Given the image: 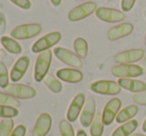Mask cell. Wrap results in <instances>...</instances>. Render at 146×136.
Returning <instances> with one entry per match:
<instances>
[{
	"label": "cell",
	"mask_w": 146,
	"mask_h": 136,
	"mask_svg": "<svg viewBox=\"0 0 146 136\" xmlns=\"http://www.w3.org/2000/svg\"><path fill=\"white\" fill-rule=\"evenodd\" d=\"M0 43L3 46V48L5 49L7 52L11 53L14 55H18L22 53V46L15 40V39L11 38V37L7 36H2L0 39Z\"/></svg>",
	"instance_id": "44dd1931"
},
{
	"label": "cell",
	"mask_w": 146,
	"mask_h": 136,
	"mask_svg": "<svg viewBox=\"0 0 146 136\" xmlns=\"http://www.w3.org/2000/svg\"><path fill=\"white\" fill-rule=\"evenodd\" d=\"M136 0H121V8H122L123 12H128L134 6Z\"/></svg>",
	"instance_id": "1f68e13d"
},
{
	"label": "cell",
	"mask_w": 146,
	"mask_h": 136,
	"mask_svg": "<svg viewBox=\"0 0 146 136\" xmlns=\"http://www.w3.org/2000/svg\"><path fill=\"white\" fill-rule=\"evenodd\" d=\"M13 130V118H3V120L0 122V136H10Z\"/></svg>",
	"instance_id": "d4e9b609"
},
{
	"label": "cell",
	"mask_w": 146,
	"mask_h": 136,
	"mask_svg": "<svg viewBox=\"0 0 146 136\" xmlns=\"http://www.w3.org/2000/svg\"><path fill=\"white\" fill-rule=\"evenodd\" d=\"M96 16L108 23H116L125 19V13L123 11L108 7H98L96 11Z\"/></svg>",
	"instance_id": "9c48e42d"
},
{
	"label": "cell",
	"mask_w": 146,
	"mask_h": 136,
	"mask_svg": "<svg viewBox=\"0 0 146 136\" xmlns=\"http://www.w3.org/2000/svg\"><path fill=\"white\" fill-rule=\"evenodd\" d=\"M82 1H85V0H82Z\"/></svg>",
	"instance_id": "60d3db41"
},
{
	"label": "cell",
	"mask_w": 146,
	"mask_h": 136,
	"mask_svg": "<svg viewBox=\"0 0 146 136\" xmlns=\"http://www.w3.org/2000/svg\"><path fill=\"white\" fill-rule=\"evenodd\" d=\"M51 127H52V117L49 113H42L38 117L33 128V136H46L50 132Z\"/></svg>",
	"instance_id": "4fadbf2b"
},
{
	"label": "cell",
	"mask_w": 146,
	"mask_h": 136,
	"mask_svg": "<svg viewBox=\"0 0 146 136\" xmlns=\"http://www.w3.org/2000/svg\"><path fill=\"white\" fill-rule=\"evenodd\" d=\"M54 54L60 61L63 62L66 65L77 68V69L83 67V62H82L81 58L68 49L63 48V47H57L54 49Z\"/></svg>",
	"instance_id": "ba28073f"
},
{
	"label": "cell",
	"mask_w": 146,
	"mask_h": 136,
	"mask_svg": "<svg viewBox=\"0 0 146 136\" xmlns=\"http://www.w3.org/2000/svg\"><path fill=\"white\" fill-rule=\"evenodd\" d=\"M121 100L119 98H112L106 103L102 111V120L104 125H110L113 122L121 107Z\"/></svg>",
	"instance_id": "30bf717a"
},
{
	"label": "cell",
	"mask_w": 146,
	"mask_h": 136,
	"mask_svg": "<svg viewBox=\"0 0 146 136\" xmlns=\"http://www.w3.org/2000/svg\"><path fill=\"white\" fill-rule=\"evenodd\" d=\"M145 14H146V13H145Z\"/></svg>",
	"instance_id": "b9f144b4"
},
{
	"label": "cell",
	"mask_w": 146,
	"mask_h": 136,
	"mask_svg": "<svg viewBox=\"0 0 146 136\" xmlns=\"http://www.w3.org/2000/svg\"><path fill=\"white\" fill-rule=\"evenodd\" d=\"M90 90L98 94H106V96H115L118 94L121 90L118 82L114 81H96L92 82L90 86Z\"/></svg>",
	"instance_id": "8992f818"
},
{
	"label": "cell",
	"mask_w": 146,
	"mask_h": 136,
	"mask_svg": "<svg viewBox=\"0 0 146 136\" xmlns=\"http://www.w3.org/2000/svg\"><path fill=\"white\" fill-rule=\"evenodd\" d=\"M74 48H75L76 53L80 58H82V59L87 58L88 52V42L84 38L79 37V38L76 39L74 41Z\"/></svg>",
	"instance_id": "603a6c76"
},
{
	"label": "cell",
	"mask_w": 146,
	"mask_h": 136,
	"mask_svg": "<svg viewBox=\"0 0 146 136\" xmlns=\"http://www.w3.org/2000/svg\"><path fill=\"white\" fill-rule=\"evenodd\" d=\"M132 100L135 103L140 104V105H146V90L145 92H138V94H135L132 96Z\"/></svg>",
	"instance_id": "f546056e"
},
{
	"label": "cell",
	"mask_w": 146,
	"mask_h": 136,
	"mask_svg": "<svg viewBox=\"0 0 146 136\" xmlns=\"http://www.w3.org/2000/svg\"><path fill=\"white\" fill-rule=\"evenodd\" d=\"M141 67H142V69H143V71H144V73H146V56L144 57V59H143L142 65H141Z\"/></svg>",
	"instance_id": "8d00e7d4"
},
{
	"label": "cell",
	"mask_w": 146,
	"mask_h": 136,
	"mask_svg": "<svg viewBox=\"0 0 146 136\" xmlns=\"http://www.w3.org/2000/svg\"><path fill=\"white\" fill-rule=\"evenodd\" d=\"M133 31V25L130 23H121L110 28L108 32V38L110 41H116L128 36Z\"/></svg>",
	"instance_id": "e0dca14e"
},
{
	"label": "cell",
	"mask_w": 146,
	"mask_h": 136,
	"mask_svg": "<svg viewBox=\"0 0 146 136\" xmlns=\"http://www.w3.org/2000/svg\"><path fill=\"white\" fill-rule=\"evenodd\" d=\"M77 136H88V134L86 133V131L85 130H79L78 131V133H77Z\"/></svg>",
	"instance_id": "d590c367"
},
{
	"label": "cell",
	"mask_w": 146,
	"mask_h": 136,
	"mask_svg": "<svg viewBox=\"0 0 146 136\" xmlns=\"http://www.w3.org/2000/svg\"><path fill=\"white\" fill-rule=\"evenodd\" d=\"M26 135V126L23 124H20L14 128L10 136H25Z\"/></svg>",
	"instance_id": "d6a6232c"
},
{
	"label": "cell",
	"mask_w": 146,
	"mask_h": 136,
	"mask_svg": "<svg viewBox=\"0 0 146 136\" xmlns=\"http://www.w3.org/2000/svg\"><path fill=\"white\" fill-rule=\"evenodd\" d=\"M96 9H98V5L96 2H86L73 8L68 14V18L74 22L81 21L92 15L94 12L96 11Z\"/></svg>",
	"instance_id": "52a82bcc"
},
{
	"label": "cell",
	"mask_w": 146,
	"mask_h": 136,
	"mask_svg": "<svg viewBox=\"0 0 146 136\" xmlns=\"http://www.w3.org/2000/svg\"><path fill=\"white\" fill-rule=\"evenodd\" d=\"M145 52L142 49H131L118 53L114 57V61L118 64H133L144 58Z\"/></svg>",
	"instance_id": "7c38bea8"
},
{
	"label": "cell",
	"mask_w": 146,
	"mask_h": 136,
	"mask_svg": "<svg viewBox=\"0 0 146 136\" xmlns=\"http://www.w3.org/2000/svg\"><path fill=\"white\" fill-rule=\"evenodd\" d=\"M86 103V96L84 94H78L72 100L67 112V119L70 122H74L82 113Z\"/></svg>",
	"instance_id": "8fae6325"
},
{
	"label": "cell",
	"mask_w": 146,
	"mask_h": 136,
	"mask_svg": "<svg viewBox=\"0 0 146 136\" xmlns=\"http://www.w3.org/2000/svg\"><path fill=\"white\" fill-rule=\"evenodd\" d=\"M60 132L62 136H76L71 122L68 120H62L60 122Z\"/></svg>",
	"instance_id": "f1b7e54d"
},
{
	"label": "cell",
	"mask_w": 146,
	"mask_h": 136,
	"mask_svg": "<svg viewBox=\"0 0 146 136\" xmlns=\"http://www.w3.org/2000/svg\"><path fill=\"white\" fill-rule=\"evenodd\" d=\"M130 136H146L145 134H142V133H135V134H132Z\"/></svg>",
	"instance_id": "f35d334b"
},
{
	"label": "cell",
	"mask_w": 146,
	"mask_h": 136,
	"mask_svg": "<svg viewBox=\"0 0 146 136\" xmlns=\"http://www.w3.org/2000/svg\"><path fill=\"white\" fill-rule=\"evenodd\" d=\"M96 100L94 98H88L86 100L85 106H84L83 110L81 113V121L82 126L88 127L90 126L92 120H94V116H96Z\"/></svg>",
	"instance_id": "5bb4252c"
},
{
	"label": "cell",
	"mask_w": 146,
	"mask_h": 136,
	"mask_svg": "<svg viewBox=\"0 0 146 136\" xmlns=\"http://www.w3.org/2000/svg\"><path fill=\"white\" fill-rule=\"evenodd\" d=\"M139 108L137 105L135 104H131L128 105L126 107H124L123 109H121L120 111L117 114L115 120L117 123H125L129 120H132V118L137 114Z\"/></svg>",
	"instance_id": "d6986e66"
},
{
	"label": "cell",
	"mask_w": 146,
	"mask_h": 136,
	"mask_svg": "<svg viewBox=\"0 0 146 136\" xmlns=\"http://www.w3.org/2000/svg\"><path fill=\"white\" fill-rule=\"evenodd\" d=\"M104 123L102 120V115L98 113L90 124V136H102L104 133Z\"/></svg>",
	"instance_id": "7402d4cb"
},
{
	"label": "cell",
	"mask_w": 146,
	"mask_h": 136,
	"mask_svg": "<svg viewBox=\"0 0 146 136\" xmlns=\"http://www.w3.org/2000/svg\"><path fill=\"white\" fill-rule=\"evenodd\" d=\"M52 56L53 52L51 50H47L39 54L36 60L34 71V79L36 82H42L48 76L47 74H48L51 63H52Z\"/></svg>",
	"instance_id": "6da1fadb"
},
{
	"label": "cell",
	"mask_w": 146,
	"mask_h": 136,
	"mask_svg": "<svg viewBox=\"0 0 146 136\" xmlns=\"http://www.w3.org/2000/svg\"><path fill=\"white\" fill-rule=\"evenodd\" d=\"M50 1L54 6H59L62 3V0H50Z\"/></svg>",
	"instance_id": "e575fe53"
},
{
	"label": "cell",
	"mask_w": 146,
	"mask_h": 136,
	"mask_svg": "<svg viewBox=\"0 0 146 136\" xmlns=\"http://www.w3.org/2000/svg\"><path fill=\"white\" fill-rule=\"evenodd\" d=\"M0 104L13 106V107L17 108L21 105V102H20L17 98H15L12 96H10V94H6V92H0Z\"/></svg>",
	"instance_id": "484cf974"
},
{
	"label": "cell",
	"mask_w": 146,
	"mask_h": 136,
	"mask_svg": "<svg viewBox=\"0 0 146 136\" xmlns=\"http://www.w3.org/2000/svg\"><path fill=\"white\" fill-rule=\"evenodd\" d=\"M10 1L24 10L30 9L31 6H32V3H31L30 0H10Z\"/></svg>",
	"instance_id": "4dcf8cb0"
},
{
	"label": "cell",
	"mask_w": 146,
	"mask_h": 136,
	"mask_svg": "<svg viewBox=\"0 0 146 136\" xmlns=\"http://www.w3.org/2000/svg\"><path fill=\"white\" fill-rule=\"evenodd\" d=\"M19 110L16 107L0 104V117L2 118H14L18 116Z\"/></svg>",
	"instance_id": "4316f807"
},
{
	"label": "cell",
	"mask_w": 146,
	"mask_h": 136,
	"mask_svg": "<svg viewBox=\"0 0 146 136\" xmlns=\"http://www.w3.org/2000/svg\"><path fill=\"white\" fill-rule=\"evenodd\" d=\"M118 84L121 88L131 92H141L146 90V82L135 79H119Z\"/></svg>",
	"instance_id": "ac0fdd59"
},
{
	"label": "cell",
	"mask_w": 146,
	"mask_h": 136,
	"mask_svg": "<svg viewBox=\"0 0 146 136\" xmlns=\"http://www.w3.org/2000/svg\"><path fill=\"white\" fill-rule=\"evenodd\" d=\"M142 130L144 131V132H146V119L144 120V122H143V124H142Z\"/></svg>",
	"instance_id": "74e56055"
},
{
	"label": "cell",
	"mask_w": 146,
	"mask_h": 136,
	"mask_svg": "<svg viewBox=\"0 0 146 136\" xmlns=\"http://www.w3.org/2000/svg\"><path fill=\"white\" fill-rule=\"evenodd\" d=\"M138 127V121L132 119L125 123H122L119 127H117L111 136H130L134 132L135 129Z\"/></svg>",
	"instance_id": "ffe728a7"
},
{
	"label": "cell",
	"mask_w": 146,
	"mask_h": 136,
	"mask_svg": "<svg viewBox=\"0 0 146 136\" xmlns=\"http://www.w3.org/2000/svg\"><path fill=\"white\" fill-rule=\"evenodd\" d=\"M30 66V59L26 56L21 57L16 61L14 67L12 68L10 73V79L12 82H17L25 76L28 68Z\"/></svg>",
	"instance_id": "9a60e30c"
},
{
	"label": "cell",
	"mask_w": 146,
	"mask_h": 136,
	"mask_svg": "<svg viewBox=\"0 0 146 136\" xmlns=\"http://www.w3.org/2000/svg\"><path fill=\"white\" fill-rule=\"evenodd\" d=\"M45 84L48 88L54 94H60L63 90V84L60 82L58 78L54 77L53 75H48L45 78Z\"/></svg>",
	"instance_id": "cb8c5ba5"
},
{
	"label": "cell",
	"mask_w": 146,
	"mask_h": 136,
	"mask_svg": "<svg viewBox=\"0 0 146 136\" xmlns=\"http://www.w3.org/2000/svg\"><path fill=\"white\" fill-rule=\"evenodd\" d=\"M6 29V18L2 12H0V34H3Z\"/></svg>",
	"instance_id": "836d02e7"
},
{
	"label": "cell",
	"mask_w": 146,
	"mask_h": 136,
	"mask_svg": "<svg viewBox=\"0 0 146 136\" xmlns=\"http://www.w3.org/2000/svg\"><path fill=\"white\" fill-rule=\"evenodd\" d=\"M62 34L60 32H51L49 34L43 36L39 40L33 44L32 46V52L35 54L38 53L45 52L47 50H50V48L54 47L61 41Z\"/></svg>",
	"instance_id": "277c9868"
},
{
	"label": "cell",
	"mask_w": 146,
	"mask_h": 136,
	"mask_svg": "<svg viewBox=\"0 0 146 136\" xmlns=\"http://www.w3.org/2000/svg\"><path fill=\"white\" fill-rule=\"evenodd\" d=\"M10 75L8 73V69L3 62H0V88H6L9 86Z\"/></svg>",
	"instance_id": "83f0119b"
},
{
	"label": "cell",
	"mask_w": 146,
	"mask_h": 136,
	"mask_svg": "<svg viewBox=\"0 0 146 136\" xmlns=\"http://www.w3.org/2000/svg\"><path fill=\"white\" fill-rule=\"evenodd\" d=\"M42 32V26L40 24H24L11 31V37L15 40H27L38 36Z\"/></svg>",
	"instance_id": "3957f363"
},
{
	"label": "cell",
	"mask_w": 146,
	"mask_h": 136,
	"mask_svg": "<svg viewBox=\"0 0 146 136\" xmlns=\"http://www.w3.org/2000/svg\"><path fill=\"white\" fill-rule=\"evenodd\" d=\"M111 73L119 79H133L144 74L142 67L134 64H119L112 68Z\"/></svg>",
	"instance_id": "7a4b0ae2"
},
{
	"label": "cell",
	"mask_w": 146,
	"mask_h": 136,
	"mask_svg": "<svg viewBox=\"0 0 146 136\" xmlns=\"http://www.w3.org/2000/svg\"><path fill=\"white\" fill-rule=\"evenodd\" d=\"M145 43H146V36H145Z\"/></svg>",
	"instance_id": "ab89813d"
},
{
	"label": "cell",
	"mask_w": 146,
	"mask_h": 136,
	"mask_svg": "<svg viewBox=\"0 0 146 136\" xmlns=\"http://www.w3.org/2000/svg\"><path fill=\"white\" fill-rule=\"evenodd\" d=\"M56 76L61 81L71 82V84H77V82H82L84 78V75L81 71L76 69H69V68L58 70Z\"/></svg>",
	"instance_id": "2e32d148"
},
{
	"label": "cell",
	"mask_w": 146,
	"mask_h": 136,
	"mask_svg": "<svg viewBox=\"0 0 146 136\" xmlns=\"http://www.w3.org/2000/svg\"><path fill=\"white\" fill-rule=\"evenodd\" d=\"M6 94H10L15 98H20V100H29L36 96L37 90L34 88L30 86L21 84H10L7 88H5Z\"/></svg>",
	"instance_id": "5b68a950"
}]
</instances>
